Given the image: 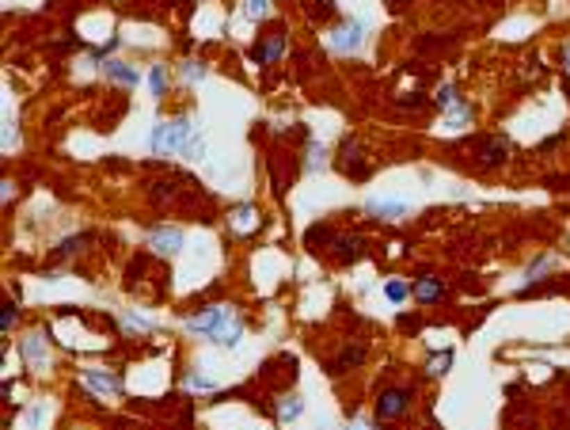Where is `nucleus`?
I'll return each instance as SVG.
<instances>
[{
    "mask_svg": "<svg viewBox=\"0 0 570 430\" xmlns=\"http://www.w3.org/2000/svg\"><path fill=\"white\" fill-rule=\"evenodd\" d=\"M23 358H31V366H35V369H46L50 354H46V339L38 335V331H35V335H27V339H23Z\"/></svg>",
    "mask_w": 570,
    "mask_h": 430,
    "instance_id": "nucleus-12",
    "label": "nucleus"
},
{
    "mask_svg": "<svg viewBox=\"0 0 570 430\" xmlns=\"http://www.w3.org/2000/svg\"><path fill=\"white\" fill-rule=\"evenodd\" d=\"M194 126L190 118H175V122H160L152 129V152L156 157H171V152H183V145L194 137Z\"/></svg>",
    "mask_w": 570,
    "mask_h": 430,
    "instance_id": "nucleus-1",
    "label": "nucleus"
},
{
    "mask_svg": "<svg viewBox=\"0 0 570 430\" xmlns=\"http://www.w3.org/2000/svg\"><path fill=\"white\" fill-rule=\"evenodd\" d=\"M563 65H567V72H570V42L563 46Z\"/></svg>",
    "mask_w": 570,
    "mask_h": 430,
    "instance_id": "nucleus-30",
    "label": "nucleus"
},
{
    "mask_svg": "<svg viewBox=\"0 0 570 430\" xmlns=\"http://www.w3.org/2000/svg\"><path fill=\"white\" fill-rule=\"evenodd\" d=\"M243 12H247L251 19H263V15L270 12V0H243Z\"/></svg>",
    "mask_w": 570,
    "mask_h": 430,
    "instance_id": "nucleus-22",
    "label": "nucleus"
},
{
    "mask_svg": "<svg viewBox=\"0 0 570 430\" xmlns=\"http://www.w3.org/2000/svg\"><path fill=\"white\" fill-rule=\"evenodd\" d=\"M350 430H373V427H365V423H354V427H350Z\"/></svg>",
    "mask_w": 570,
    "mask_h": 430,
    "instance_id": "nucleus-31",
    "label": "nucleus"
},
{
    "mask_svg": "<svg viewBox=\"0 0 570 430\" xmlns=\"http://www.w3.org/2000/svg\"><path fill=\"white\" fill-rule=\"evenodd\" d=\"M475 157L483 168H498L502 160L510 157V137L494 134V137H483V141H475Z\"/></svg>",
    "mask_w": 570,
    "mask_h": 430,
    "instance_id": "nucleus-4",
    "label": "nucleus"
},
{
    "mask_svg": "<svg viewBox=\"0 0 570 430\" xmlns=\"http://www.w3.org/2000/svg\"><path fill=\"white\" fill-rule=\"evenodd\" d=\"M240 335H243V324H240V320H236V316H232V320H228V324H221V328H217V331H213V335H209V339H213L217 347H225V351H232V347H240Z\"/></svg>",
    "mask_w": 570,
    "mask_h": 430,
    "instance_id": "nucleus-13",
    "label": "nucleus"
},
{
    "mask_svg": "<svg viewBox=\"0 0 570 430\" xmlns=\"http://www.w3.org/2000/svg\"><path fill=\"white\" fill-rule=\"evenodd\" d=\"M80 244H84V237H69V240H61V248H57L54 255H57V259H65V255H72V251H76Z\"/></svg>",
    "mask_w": 570,
    "mask_h": 430,
    "instance_id": "nucleus-24",
    "label": "nucleus"
},
{
    "mask_svg": "<svg viewBox=\"0 0 570 430\" xmlns=\"http://www.w3.org/2000/svg\"><path fill=\"white\" fill-rule=\"evenodd\" d=\"M384 294H388V301H403V297H407V286H403V282H388Z\"/></svg>",
    "mask_w": 570,
    "mask_h": 430,
    "instance_id": "nucleus-26",
    "label": "nucleus"
},
{
    "mask_svg": "<svg viewBox=\"0 0 570 430\" xmlns=\"http://www.w3.org/2000/svg\"><path fill=\"white\" fill-rule=\"evenodd\" d=\"M449 362H453V354H449V351H445V354H437V358H430L426 373H430V377H437V373H445V369H449Z\"/></svg>",
    "mask_w": 570,
    "mask_h": 430,
    "instance_id": "nucleus-23",
    "label": "nucleus"
},
{
    "mask_svg": "<svg viewBox=\"0 0 570 430\" xmlns=\"http://www.w3.org/2000/svg\"><path fill=\"white\" fill-rule=\"evenodd\" d=\"M103 72H107L111 80H118V84H129V88H137V84H141V72H137V69H129L126 61H114V58H107V61H103Z\"/></svg>",
    "mask_w": 570,
    "mask_h": 430,
    "instance_id": "nucleus-11",
    "label": "nucleus"
},
{
    "mask_svg": "<svg viewBox=\"0 0 570 430\" xmlns=\"http://www.w3.org/2000/svg\"><path fill=\"white\" fill-rule=\"evenodd\" d=\"M445 294V286H441V278H422L418 286H414V297H418V301H437V297Z\"/></svg>",
    "mask_w": 570,
    "mask_h": 430,
    "instance_id": "nucleus-16",
    "label": "nucleus"
},
{
    "mask_svg": "<svg viewBox=\"0 0 570 430\" xmlns=\"http://www.w3.org/2000/svg\"><path fill=\"white\" fill-rule=\"evenodd\" d=\"M437 103H441V107H456L460 99H456V92H453L449 84H445V88H437Z\"/></svg>",
    "mask_w": 570,
    "mask_h": 430,
    "instance_id": "nucleus-27",
    "label": "nucleus"
},
{
    "mask_svg": "<svg viewBox=\"0 0 570 430\" xmlns=\"http://www.w3.org/2000/svg\"><path fill=\"white\" fill-rule=\"evenodd\" d=\"M183 157L186 160H202V157H206V137H202V129H194V137L183 145Z\"/></svg>",
    "mask_w": 570,
    "mask_h": 430,
    "instance_id": "nucleus-18",
    "label": "nucleus"
},
{
    "mask_svg": "<svg viewBox=\"0 0 570 430\" xmlns=\"http://www.w3.org/2000/svg\"><path fill=\"white\" fill-rule=\"evenodd\" d=\"M323 157H327L323 145H308V168H323Z\"/></svg>",
    "mask_w": 570,
    "mask_h": 430,
    "instance_id": "nucleus-25",
    "label": "nucleus"
},
{
    "mask_svg": "<svg viewBox=\"0 0 570 430\" xmlns=\"http://www.w3.org/2000/svg\"><path fill=\"white\" fill-rule=\"evenodd\" d=\"M300 411H304V400H300V396H285V400L278 404V419H282V423H289V419H297Z\"/></svg>",
    "mask_w": 570,
    "mask_h": 430,
    "instance_id": "nucleus-17",
    "label": "nucleus"
},
{
    "mask_svg": "<svg viewBox=\"0 0 570 430\" xmlns=\"http://www.w3.org/2000/svg\"><path fill=\"white\" fill-rule=\"evenodd\" d=\"M84 385L107 396V392H118V388H122V377H118V373H107V369H95L92 366V369H84Z\"/></svg>",
    "mask_w": 570,
    "mask_h": 430,
    "instance_id": "nucleus-8",
    "label": "nucleus"
},
{
    "mask_svg": "<svg viewBox=\"0 0 570 430\" xmlns=\"http://www.w3.org/2000/svg\"><path fill=\"white\" fill-rule=\"evenodd\" d=\"M126 324H129V328H137V331H149V328H152V324L145 320V316H137V312H129V316H126Z\"/></svg>",
    "mask_w": 570,
    "mask_h": 430,
    "instance_id": "nucleus-29",
    "label": "nucleus"
},
{
    "mask_svg": "<svg viewBox=\"0 0 570 430\" xmlns=\"http://www.w3.org/2000/svg\"><path fill=\"white\" fill-rule=\"evenodd\" d=\"M206 65H202V61H186L183 65V80H186V84H202V80H206Z\"/></svg>",
    "mask_w": 570,
    "mask_h": 430,
    "instance_id": "nucleus-20",
    "label": "nucleus"
},
{
    "mask_svg": "<svg viewBox=\"0 0 570 430\" xmlns=\"http://www.w3.org/2000/svg\"><path fill=\"white\" fill-rule=\"evenodd\" d=\"M361 362H365V347L354 343V347H346V351L331 362V373H342V369H350V366H361Z\"/></svg>",
    "mask_w": 570,
    "mask_h": 430,
    "instance_id": "nucleus-15",
    "label": "nucleus"
},
{
    "mask_svg": "<svg viewBox=\"0 0 570 430\" xmlns=\"http://www.w3.org/2000/svg\"><path fill=\"white\" fill-rule=\"evenodd\" d=\"M335 168L342 175H350V180H365V175H369V164L361 160V141H357V137H342Z\"/></svg>",
    "mask_w": 570,
    "mask_h": 430,
    "instance_id": "nucleus-2",
    "label": "nucleus"
},
{
    "mask_svg": "<svg viewBox=\"0 0 570 430\" xmlns=\"http://www.w3.org/2000/svg\"><path fill=\"white\" fill-rule=\"evenodd\" d=\"M407 404H411V392H407V388H388V392H380V400H377V419L403 415Z\"/></svg>",
    "mask_w": 570,
    "mask_h": 430,
    "instance_id": "nucleus-7",
    "label": "nucleus"
},
{
    "mask_svg": "<svg viewBox=\"0 0 570 430\" xmlns=\"http://www.w3.org/2000/svg\"><path fill=\"white\" fill-rule=\"evenodd\" d=\"M149 84H152V95H164V88H168V72H164V65H152Z\"/></svg>",
    "mask_w": 570,
    "mask_h": 430,
    "instance_id": "nucleus-21",
    "label": "nucleus"
},
{
    "mask_svg": "<svg viewBox=\"0 0 570 430\" xmlns=\"http://www.w3.org/2000/svg\"><path fill=\"white\" fill-rule=\"evenodd\" d=\"M361 248H365L361 237H335V251H339L342 263H357V259H361Z\"/></svg>",
    "mask_w": 570,
    "mask_h": 430,
    "instance_id": "nucleus-14",
    "label": "nucleus"
},
{
    "mask_svg": "<svg viewBox=\"0 0 570 430\" xmlns=\"http://www.w3.org/2000/svg\"><path fill=\"white\" fill-rule=\"evenodd\" d=\"M304 240H308V248H316V244H335V232H331V229H323V225H312Z\"/></svg>",
    "mask_w": 570,
    "mask_h": 430,
    "instance_id": "nucleus-19",
    "label": "nucleus"
},
{
    "mask_svg": "<svg viewBox=\"0 0 570 430\" xmlns=\"http://www.w3.org/2000/svg\"><path fill=\"white\" fill-rule=\"evenodd\" d=\"M149 248L156 251V255H179V251H183V229H175V225H160V229H152Z\"/></svg>",
    "mask_w": 570,
    "mask_h": 430,
    "instance_id": "nucleus-5",
    "label": "nucleus"
},
{
    "mask_svg": "<svg viewBox=\"0 0 570 430\" xmlns=\"http://www.w3.org/2000/svg\"><path fill=\"white\" fill-rule=\"evenodd\" d=\"M361 38H365V23L361 19H350V23H342L335 35H331V50L350 54V50H357V46H361Z\"/></svg>",
    "mask_w": 570,
    "mask_h": 430,
    "instance_id": "nucleus-6",
    "label": "nucleus"
},
{
    "mask_svg": "<svg viewBox=\"0 0 570 430\" xmlns=\"http://www.w3.org/2000/svg\"><path fill=\"white\" fill-rule=\"evenodd\" d=\"M15 316H19V312H15V305H4V316H0V328H4V331H12Z\"/></svg>",
    "mask_w": 570,
    "mask_h": 430,
    "instance_id": "nucleus-28",
    "label": "nucleus"
},
{
    "mask_svg": "<svg viewBox=\"0 0 570 430\" xmlns=\"http://www.w3.org/2000/svg\"><path fill=\"white\" fill-rule=\"evenodd\" d=\"M282 50H285V38H282V35H270L266 42H255V46H251V61L274 65V61L282 58Z\"/></svg>",
    "mask_w": 570,
    "mask_h": 430,
    "instance_id": "nucleus-9",
    "label": "nucleus"
},
{
    "mask_svg": "<svg viewBox=\"0 0 570 430\" xmlns=\"http://www.w3.org/2000/svg\"><path fill=\"white\" fill-rule=\"evenodd\" d=\"M365 214H373L377 221H399V217H407V206L403 202H388V198H373L365 206Z\"/></svg>",
    "mask_w": 570,
    "mask_h": 430,
    "instance_id": "nucleus-10",
    "label": "nucleus"
},
{
    "mask_svg": "<svg viewBox=\"0 0 570 430\" xmlns=\"http://www.w3.org/2000/svg\"><path fill=\"white\" fill-rule=\"evenodd\" d=\"M232 320V312H228V305H209V308H202V312H194V316H186V328L190 331H202V335H213L221 324Z\"/></svg>",
    "mask_w": 570,
    "mask_h": 430,
    "instance_id": "nucleus-3",
    "label": "nucleus"
},
{
    "mask_svg": "<svg viewBox=\"0 0 570 430\" xmlns=\"http://www.w3.org/2000/svg\"><path fill=\"white\" fill-rule=\"evenodd\" d=\"M388 8H403V0H388Z\"/></svg>",
    "mask_w": 570,
    "mask_h": 430,
    "instance_id": "nucleus-32",
    "label": "nucleus"
}]
</instances>
